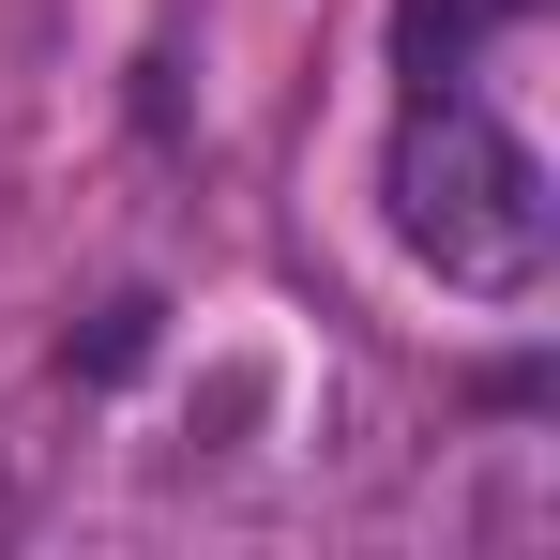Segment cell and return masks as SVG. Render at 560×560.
<instances>
[{
  "mask_svg": "<svg viewBox=\"0 0 560 560\" xmlns=\"http://www.w3.org/2000/svg\"><path fill=\"white\" fill-rule=\"evenodd\" d=\"M378 197H394V243L440 288H485V303H515L560 243V197L530 167V137H500L469 92H409L394 152H378Z\"/></svg>",
  "mask_w": 560,
  "mask_h": 560,
  "instance_id": "1",
  "label": "cell"
},
{
  "mask_svg": "<svg viewBox=\"0 0 560 560\" xmlns=\"http://www.w3.org/2000/svg\"><path fill=\"white\" fill-rule=\"evenodd\" d=\"M469 31H500L485 0H394V61H409V92H455L469 77Z\"/></svg>",
  "mask_w": 560,
  "mask_h": 560,
  "instance_id": "2",
  "label": "cell"
},
{
  "mask_svg": "<svg viewBox=\"0 0 560 560\" xmlns=\"http://www.w3.org/2000/svg\"><path fill=\"white\" fill-rule=\"evenodd\" d=\"M485 15H546V0H485Z\"/></svg>",
  "mask_w": 560,
  "mask_h": 560,
  "instance_id": "3",
  "label": "cell"
}]
</instances>
